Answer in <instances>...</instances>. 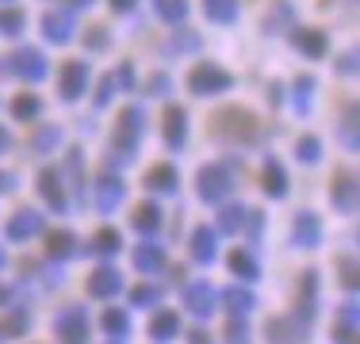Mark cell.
<instances>
[{"instance_id": "4dcf8cb0", "label": "cell", "mask_w": 360, "mask_h": 344, "mask_svg": "<svg viewBox=\"0 0 360 344\" xmlns=\"http://www.w3.org/2000/svg\"><path fill=\"white\" fill-rule=\"evenodd\" d=\"M203 12L215 23H234L238 20V0H203Z\"/></svg>"}, {"instance_id": "816d5d0a", "label": "cell", "mask_w": 360, "mask_h": 344, "mask_svg": "<svg viewBox=\"0 0 360 344\" xmlns=\"http://www.w3.org/2000/svg\"><path fill=\"white\" fill-rule=\"evenodd\" d=\"M15 187V172H0V192H12Z\"/></svg>"}, {"instance_id": "d4e9b609", "label": "cell", "mask_w": 360, "mask_h": 344, "mask_svg": "<svg viewBox=\"0 0 360 344\" xmlns=\"http://www.w3.org/2000/svg\"><path fill=\"white\" fill-rule=\"evenodd\" d=\"M222 306L230 310V317H245L257 306V298H253V291H245V287H226L222 291Z\"/></svg>"}, {"instance_id": "bcb514c9", "label": "cell", "mask_w": 360, "mask_h": 344, "mask_svg": "<svg viewBox=\"0 0 360 344\" xmlns=\"http://www.w3.org/2000/svg\"><path fill=\"white\" fill-rule=\"evenodd\" d=\"M338 325H360V303H345L341 306V314H338Z\"/></svg>"}, {"instance_id": "f35d334b", "label": "cell", "mask_w": 360, "mask_h": 344, "mask_svg": "<svg viewBox=\"0 0 360 344\" xmlns=\"http://www.w3.org/2000/svg\"><path fill=\"white\" fill-rule=\"evenodd\" d=\"M338 275H341V287L345 291H360V264L356 260H338Z\"/></svg>"}, {"instance_id": "db71d44e", "label": "cell", "mask_w": 360, "mask_h": 344, "mask_svg": "<svg viewBox=\"0 0 360 344\" xmlns=\"http://www.w3.org/2000/svg\"><path fill=\"white\" fill-rule=\"evenodd\" d=\"M188 344H211L207 333H188Z\"/></svg>"}, {"instance_id": "7bdbcfd3", "label": "cell", "mask_w": 360, "mask_h": 344, "mask_svg": "<svg viewBox=\"0 0 360 344\" xmlns=\"http://www.w3.org/2000/svg\"><path fill=\"white\" fill-rule=\"evenodd\" d=\"M65 172H70V180H73V192H81V176H84L81 150H70V161H65Z\"/></svg>"}, {"instance_id": "d6986e66", "label": "cell", "mask_w": 360, "mask_h": 344, "mask_svg": "<svg viewBox=\"0 0 360 344\" xmlns=\"http://www.w3.org/2000/svg\"><path fill=\"white\" fill-rule=\"evenodd\" d=\"M291 42H295L299 54H307V58H322L326 50H330V39H326L322 31H314V27H299V31H291Z\"/></svg>"}, {"instance_id": "7a4b0ae2", "label": "cell", "mask_w": 360, "mask_h": 344, "mask_svg": "<svg viewBox=\"0 0 360 344\" xmlns=\"http://www.w3.org/2000/svg\"><path fill=\"white\" fill-rule=\"evenodd\" d=\"M142 123H146V119H142L139 107H123V115H119V123H115V134H111V145H115V165L131 161V153L139 150Z\"/></svg>"}, {"instance_id": "ba28073f", "label": "cell", "mask_w": 360, "mask_h": 344, "mask_svg": "<svg viewBox=\"0 0 360 344\" xmlns=\"http://www.w3.org/2000/svg\"><path fill=\"white\" fill-rule=\"evenodd\" d=\"M215 303H219V295H215V287H211L207 279H195V283H188V287H184V310H188V314L211 317V314H215Z\"/></svg>"}, {"instance_id": "52a82bcc", "label": "cell", "mask_w": 360, "mask_h": 344, "mask_svg": "<svg viewBox=\"0 0 360 344\" xmlns=\"http://www.w3.org/2000/svg\"><path fill=\"white\" fill-rule=\"evenodd\" d=\"M314 306H319V272H303L299 275V295H295V322L311 329Z\"/></svg>"}, {"instance_id": "2e32d148", "label": "cell", "mask_w": 360, "mask_h": 344, "mask_svg": "<svg viewBox=\"0 0 360 344\" xmlns=\"http://www.w3.org/2000/svg\"><path fill=\"white\" fill-rule=\"evenodd\" d=\"M39 192H42V199H46L50 211L62 214L65 206H70V199H65V192H62V176H58L54 168H42L39 172Z\"/></svg>"}, {"instance_id": "277c9868", "label": "cell", "mask_w": 360, "mask_h": 344, "mask_svg": "<svg viewBox=\"0 0 360 344\" xmlns=\"http://www.w3.org/2000/svg\"><path fill=\"white\" fill-rule=\"evenodd\" d=\"M195 192H200L203 203H222L230 192H234V180H230L226 165H203L195 172Z\"/></svg>"}, {"instance_id": "ee69618b", "label": "cell", "mask_w": 360, "mask_h": 344, "mask_svg": "<svg viewBox=\"0 0 360 344\" xmlns=\"http://www.w3.org/2000/svg\"><path fill=\"white\" fill-rule=\"evenodd\" d=\"M158 298H161L158 287H134V291H131V303H134V306H153Z\"/></svg>"}, {"instance_id": "9f6ffc18", "label": "cell", "mask_w": 360, "mask_h": 344, "mask_svg": "<svg viewBox=\"0 0 360 344\" xmlns=\"http://www.w3.org/2000/svg\"><path fill=\"white\" fill-rule=\"evenodd\" d=\"M8 295H12V291H8V287H4V283H0V306H4V303H8Z\"/></svg>"}, {"instance_id": "e575fe53", "label": "cell", "mask_w": 360, "mask_h": 344, "mask_svg": "<svg viewBox=\"0 0 360 344\" xmlns=\"http://www.w3.org/2000/svg\"><path fill=\"white\" fill-rule=\"evenodd\" d=\"M58 142H62V131H58V126H39L35 138H31V150H35V153H50Z\"/></svg>"}, {"instance_id": "8d00e7d4", "label": "cell", "mask_w": 360, "mask_h": 344, "mask_svg": "<svg viewBox=\"0 0 360 344\" xmlns=\"http://www.w3.org/2000/svg\"><path fill=\"white\" fill-rule=\"evenodd\" d=\"M153 8H158V15L169 23H180L188 15V0H153Z\"/></svg>"}, {"instance_id": "9c48e42d", "label": "cell", "mask_w": 360, "mask_h": 344, "mask_svg": "<svg viewBox=\"0 0 360 344\" xmlns=\"http://www.w3.org/2000/svg\"><path fill=\"white\" fill-rule=\"evenodd\" d=\"M54 329H58V337H62L65 344H84L89 340V317H84L81 306H70L65 314H58Z\"/></svg>"}, {"instance_id": "f1b7e54d", "label": "cell", "mask_w": 360, "mask_h": 344, "mask_svg": "<svg viewBox=\"0 0 360 344\" xmlns=\"http://www.w3.org/2000/svg\"><path fill=\"white\" fill-rule=\"evenodd\" d=\"M230 272H234L238 275V279H257V275H261V268H257V260H253V256H250V249H234V253H230Z\"/></svg>"}, {"instance_id": "680465c9", "label": "cell", "mask_w": 360, "mask_h": 344, "mask_svg": "<svg viewBox=\"0 0 360 344\" xmlns=\"http://www.w3.org/2000/svg\"><path fill=\"white\" fill-rule=\"evenodd\" d=\"M0 268H4V249H0Z\"/></svg>"}, {"instance_id": "c3c4849f", "label": "cell", "mask_w": 360, "mask_h": 344, "mask_svg": "<svg viewBox=\"0 0 360 344\" xmlns=\"http://www.w3.org/2000/svg\"><path fill=\"white\" fill-rule=\"evenodd\" d=\"M84 42H89L92 50H104V46H108V31H104V27H92V31H89V39H84Z\"/></svg>"}, {"instance_id": "7dc6e473", "label": "cell", "mask_w": 360, "mask_h": 344, "mask_svg": "<svg viewBox=\"0 0 360 344\" xmlns=\"http://www.w3.org/2000/svg\"><path fill=\"white\" fill-rule=\"evenodd\" d=\"M333 340L338 344H360V333L349 329V325H338V329H333Z\"/></svg>"}, {"instance_id": "4316f807", "label": "cell", "mask_w": 360, "mask_h": 344, "mask_svg": "<svg viewBox=\"0 0 360 344\" xmlns=\"http://www.w3.org/2000/svg\"><path fill=\"white\" fill-rule=\"evenodd\" d=\"M134 268H139V272H161V268H165V249L150 245V241L139 245V249H134Z\"/></svg>"}, {"instance_id": "603a6c76", "label": "cell", "mask_w": 360, "mask_h": 344, "mask_svg": "<svg viewBox=\"0 0 360 344\" xmlns=\"http://www.w3.org/2000/svg\"><path fill=\"white\" fill-rule=\"evenodd\" d=\"M261 187L272 195V199H284L288 195V172L280 168V161H264V168H261Z\"/></svg>"}, {"instance_id": "1f68e13d", "label": "cell", "mask_w": 360, "mask_h": 344, "mask_svg": "<svg viewBox=\"0 0 360 344\" xmlns=\"http://www.w3.org/2000/svg\"><path fill=\"white\" fill-rule=\"evenodd\" d=\"M119 249H123V237H119V230H100V234L92 237V253H100V256H115Z\"/></svg>"}, {"instance_id": "8992f818", "label": "cell", "mask_w": 360, "mask_h": 344, "mask_svg": "<svg viewBox=\"0 0 360 344\" xmlns=\"http://www.w3.org/2000/svg\"><path fill=\"white\" fill-rule=\"evenodd\" d=\"M330 199H333V206H338L341 214H353V211H360V180H356L349 168H338V172H333Z\"/></svg>"}, {"instance_id": "91938a15", "label": "cell", "mask_w": 360, "mask_h": 344, "mask_svg": "<svg viewBox=\"0 0 360 344\" xmlns=\"http://www.w3.org/2000/svg\"><path fill=\"white\" fill-rule=\"evenodd\" d=\"M111 344H119V340H111Z\"/></svg>"}, {"instance_id": "f6af8a7d", "label": "cell", "mask_w": 360, "mask_h": 344, "mask_svg": "<svg viewBox=\"0 0 360 344\" xmlns=\"http://www.w3.org/2000/svg\"><path fill=\"white\" fill-rule=\"evenodd\" d=\"M338 73H360V50H349V54L338 58Z\"/></svg>"}, {"instance_id": "11a10c76", "label": "cell", "mask_w": 360, "mask_h": 344, "mask_svg": "<svg viewBox=\"0 0 360 344\" xmlns=\"http://www.w3.org/2000/svg\"><path fill=\"white\" fill-rule=\"evenodd\" d=\"M4 150H8V131L0 126V153H4Z\"/></svg>"}, {"instance_id": "30bf717a", "label": "cell", "mask_w": 360, "mask_h": 344, "mask_svg": "<svg viewBox=\"0 0 360 344\" xmlns=\"http://www.w3.org/2000/svg\"><path fill=\"white\" fill-rule=\"evenodd\" d=\"M123 195H127L123 180L111 176V172H104V176L96 180V187H92V203H96V211H100V214H111L119 203H123Z\"/></svg>"}, {"instance_id": "6f0895ef", "label": "cell", "mask_w": 360, "mask_h": 344, "mask_svg": "<svg viewBox=\"0 0 360 344\" xmlns=\"http://www.w3.org/2000/svg\"><path fill=\"white\" fill-rule=\"evenodd\" d=\"M70 4H73V8H89L92 0H70Z\"/></svg>"}, {"instance_id": "83f0119b", "label": "cell", "mask_w": 360, "mask_h": 344, "mask_svg": "<svg viewBox=\"0 0 360 344\" xmlns=\"http://www.w3.org/2000/svg\"><path fill=\"white\" fill-rule=\"evenodd\" d=\"M176 184H180V176L173 165H153L146 172V187L150 192H176Z\"/></svg>"}, {"instance_id": "d590c367", "label": "cell", "mask_w": 360, "mask_h": 344, "mask_svg": "<svg viewBox=\"0 0 360 344\" xmlns=\"http://www.w3.org/2000/svg\"><path fill=\"white\" fill-rule=\"evenodd\" d=\"M295 157L303 161V165H314V161L322 157V142L314 134H307V138H299L295 142Z\"/></svg>"}, {"instance_id": "7c38bea8", "label": "cell", "mask_w": 360, "mask_h": 344, "mask_svg": "<svg viewBox=\"0 0 360 344\" xmlns=\"http://www.w3.org/2000/svg\"><path fill=\"white\" fill-rule=\"evenodd\" d=\"M338 138L345 150H360V100L356 103H345L341 107V119H338Z\"/></svg>"}, {"instance_id": "681fc988", "label": "cell", "mask_w": 360, "mask_h": 344, "mask_svg": "<svg viewBox=\"0 0 360 344\" xmlns=\"http://www.w3.org/2000/svg\"><path fill=\"white\" fill-rule=\"evenodd\" d=\"M111 88H115V81L104 77V81H100V92H96V107H104V103L111 100Z\"/></svg>"}, {"instance_id": "f5cc1de1", "label": "cell", "mask_w": 360, "mask_h": 344, "mask_svg": "<svg viewBox=\"0 0 360 344\" xmlns=\"http://www.w3.org/2000/svg\"><path fill=\"white\" fill-rule=\"evenodd\" d=\"M134 4H139V0H111V8H115V12H131Z\"/></svg>"}, {"instance_id": "5b68a950", "label": "cell", "mask_w": 360, "mask_h": 344, "mask_svg": "<svg viewBox=\"0 0 360 344\" xmlns=\"http://www.w3.org/2000/svg\"><path fill=\"white\" fill-rule=\"evenodd\" d=\"M230 84H234V81H230L226 69H219V65H211V62L195 65L192 73H188V88H192L195 96H219V92H226Z\"/></svg>"}, {"instance_id": "ac0fdd59", "label": "cell", "mask_w": 360, "mask_h": 344, "mask_svg": "<svg viewBox=\"0 0 360 344\" xmlns=\"http://www.w3.org/2000/svg\"><path fill=\"white\" fill-rule=\"evenodd\" d=\"M42 230V214L39 211H15L12 218H8V237L12 241H27L35 237Z\"/></svg>"}, {"instance_id": "cb8c5ba5", "label": "cell", "mask_w": 360, "mask_h": 344, "mask_svg": "<svg viewBox=\"0 0 360 344\" xmlns=\"http://www.w3.org/2000/svg\"><path fill=\"white\" fill-rule=\"evenodd\" d=\"M131 226L139 230V234H158L161 230V206L158 203H139L131 214Z\"/></svg>"}, {"instance_id": "6da1fadb", "label": "cell", "mask_w": 360, "mask_h": 344, "mask_svg": "<svg viewBox=\"0 0 360 344\" xmlns=\"http://www.w3.org/2000/svg\"><path fill=\"white\" fill-rule=\"evenodd\" d=\"M211 123H215V134L230 138V142H250L253 145L257 138H261V123H257V115L245 107H222Z\"/></svg>"}, {"instance_id": "60d3db41", "label": "cell", "mask_w": 360, "mask_h": 344, "mask_svg": "<svg viewBox=\"0 0 360 344\" xmlns=\"http://www.w3.org/2000/svg\"><path fill=\"white\" fill-rule=\"evenodd\" d=\"M0 31L4 34H20L23 31V12L20 8H4V12H0Z\"/></svg>"}, {"instance_id": "d6a6232c", "label": "cell", "mask_w": 360, "mask_h": 344, "mask_svg": "<svg viewBox=\"0 0 360 344\" xmlns=\"http://www.w3.org/2000/svg\"><path fill=\"white\" fill-rule=\"evenodd\" d=\"M27 325H31L27 310H12V314L0 322V337H23V333H27Z\"/></svg>"}, {"instance_id": "b9f144b4", "label": "cell", "mask_w": 360, "mask_h": 344, "mask_svg": "<svg viewBox=\"0 0 360 344\" xmlns=\"http://www.w3.org/2000/svg\"><path fill=\"white\" fill-rule=\"evenodd\" d=\"M226 340H230V344H250V329H245V317H230V322H226Z\"/></svg>"}, {"instance_id": "8fae6325", "label": "cell", "mask_w": 360, "mask_h": 344, "mask_svg": "<svg viewBox=\"0 0 360 344\" xmlns=\"http://www.w3.org/2000/svg\"><path fill=\"white\" fill-rule=\"evenodd\" d=\"M322 241V218L311 211H299L291 222V245L295 249H314Z\"/></svg>"}, {"instance_id": "5bb4252c", "label": "cell", "mask_w": 360, "mask_h": 344, "mask_svg": "<svg viewBox=\"0 0 360 344\" xmlns=\"http://www.w3.org/2000/svg\"><path fill=\"white\" fill-rule=\"evenodd\" d=\"M264 333H269L272 344H299L307 337V325H299L295 314H291V317H272V322L264 325Z\"/></svg>"}, {"instance_id": "9a60e30c", "label": "cell", "mask_w": 360, "mask_h": 344, "mask_svg": "<svg viewBox=\"0 0 360 344\" xmlns=\"http://www.w3.org/2000/svg\"><path fill=\"white\" fill-rule=\"evenodd\" d=\"M84 84H89V65L84 62H65L62 65V81H58L62 100H77L84 92Z\"/></svg>"}, {"instance_id": "ab89813d", "label": "cell", "mask_w": 360, "mask_h": 344, "mask_svg": "<svg viewBox=\"0 0 360 344\" xmlns=\"http://www.w3.org/2000/svg\"><path fill=\"white\" fill-rule=\"evenodd\" d=\"M311 92H314V81H311V77H299V81H295V111H299V115L311 111Z\"/></svg>"}, {"instance_id": "836d02e7", "label": "cell", "mask_w": 360, "mask_h": 344, "mask_svg": "<svg viewBox=\"0 0 360 344\" xmlns=\"http://www.w3.org/2000/svg\"><path fill=\"white\" fill-rule=\"evenodd\" d=\"M245 218H250L245 206H226V211L219 214V230H222V234H238V230L245 226Z\"/></svg>"}, {"instance_id": "7402d4cb", "label": "cell", "mask_w": 360, "mask_h": 344, "mask_svg": "<svg viewBox=\"0 0 360 344\" xmlns=\"http://www.w3.org/2000/svg\"><path fill=\"white\" fill-rule=\"evenodd\" d=\"M46 256L50 260H70V256H77V234H70V230H50Z\"/></svg>"}, {"instance_id": "74e56055", "label": "cell", "mask_w": 360, "mask_h": 344, "mask_svg": "<svg viewBox=\"0 0 360 344\" xmlns=\"http://www.w3.org/2000/svg\"><path fill=\"white\" fill-rule=\"evenodd\" d=\"M39 111H42V103H39V96H31V92H23V96L12 100V115L15 119H35Z\"/></svg>"}, {"instance_id": "f907efd6", "label": "cell", "mask_w": 360, "mask_h": 344, "mask_svg": "<svg viewBox=\"0 0 360 344\" xmlns=\"http://www.w3.org/2000/svg\"><path fill=\"white\" fill-rule=\"evenodd\" d=\"M115 81L131 88V84H134V73H131V65H119V77H115Z\"/></svg>"}, {"instance_id": "ffe728a7", "label": "cell", "mask_w": 360, "mask_h": 344, "mask_svg": "<svg viewBox=\"0 0 360 344\" xmlns=\"http://www.w3.org/2000/svg\"><path fill=\"white\" fill-rule=\"evenodd\" d=\"M215 249H219V237L211 226H195L192 230V260L200 264H211L215 260Z\"/></svg>"}, {"instance_id": "44dd1931", "label": "cell", "mask_w": 360, "mask_h": 344, "mask_svg": "<svg viewBox=\"0 0 360 344\" xmlns=\"http://www.w3.org/2000/svg\"><path fill=\"white\" fill-rule=\"evenodd\" d=\"M184 138H188V115H184V107H165V142H169V150H180L184 145Z\"/></svg>"}, {"instance_id": "f546056e", "label": "cell", "mask_w": 360, "mask_h": 344, "mask_svg": "<svg viewBox=\"0 0 360 344\" xmlns=\"http://www.w3.org/2000/svg\"><path fill=\"white\" fill-rule=\"evenodd\" d=\"M100 325H104V333H108V337H115V340H123L127 333H131V317H127V310H104Z\"/></svg>"}, {"instance_id": "e0dca14e", "label": "cell", "mask_w": 360, "mask_h": 344, "mask_svg": "<svg viewBox=\"0 0 360 344\" xmlns=\"http://www.w3.org/2000/svg\"><path fill=\"white\" fill-rule=\"evenodd\" d=\"M123 291V275L115 268H96L89 275V295L92 298H115Z\"/></svg>"}, {"instance_id": "484cf974", "label": "cell", "mask_w": 360, "mask_h": 344, "mask_svg": "<svg viewBox=\"0 0 360 344\" xmlns=\"http://www.w3.org/2000/svg\"><path fill=\"white\" fill-rule=\"evenodd\" d=\"M176 333H180L176 310H158V314H153V322H150V337L153 340H173Z\"/></svg>"}, {"instance_id": "4fadbf2b", "label": "cell", "mask_w": 360, "mask_h": 344, "mask_svg": "<svg viewBox=\"0 0 360 344\" xmlns=\"http://www.w3.org/2000/svg\"><path fill=\"white\" fill-rule=\"evenodd\" d=\"M73 31H77V23H73V15L65 12V8H54V12L42 15V34H46L50 42H70Z\"/></svg>"}, {"instance_id": "3957f363", "label": "cell", "mask_w": 360, "mask_h": 344, "mask_svg": "<svg viewBox=\"0 0 360 344\" xmlns=\"http://www.w3.org/2000/svg\"><path fill=\"white\" fill-rule=\"evenodd\" d=\"M0 77H23V81H42L46 77V58L35 46H23L0 62Z\"/></svg>"}]
</instances>
